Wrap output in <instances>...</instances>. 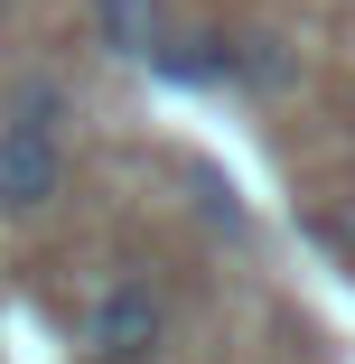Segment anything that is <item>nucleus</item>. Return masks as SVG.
Instances as JSON below:
<instances>
[{
    "mask_svg": "<svg viewBox=\"0 0 355 364\" xmlns=\"http://www.w3.org/2000/svg\"><path fill=\"white\" fill-rule=\"evenodd\" d=\"M0 122H10V131H56V140H65V122H75V85H65V75H19L10 94H0Z\"/></svg>",
    "mask_w": 355,
    "mask_h": 364,
    "instance_id": "obj_4",
    "label": "nucleus"
},
{
    "mask_svg": "<svg viewBox=\"0 0 355 364\" xmlns=\"http://www.w3.org/2000/svg\"><path fill=\"white\" fill-rule=\"evenodd\" d=\"M0 19H10V0H0Z\"/></svg>",
    "mask_w": 355,
    "mask_h": 364,
    "instance_id": "obj_5",
    "label": "nucleus"
},
{
    "mask_svg": "<svg viewBox=\"0 0 355 364\" xmlns=\"http://www.w3.org/2000/svg\"><path fill=\"white\" fill-rule=\"evenodd\" d=\"M169 38H178V10H169V0H94V47L103 56L150 65Z\"/></svg>",
    "mask_w": 355,
    "mask_h": 364,
    "instance_id": "obj_3",
    "label": "nucleus"
},
{
    "mask_svg": "<svg viewBox=\"0 0 355 364\" xmlns=\"http://www.w3.org/2000/svg\"><path fill=\"white\" fill-rule=\"evenodd\" d=\"M65 178H75V159H65L56 131H10V122H0V225H38V215H56Z\"/></svg>",
    "mask_w": 355,
    "mask_h": 364,
    "instance_id": "obj_2",
    "label": "nucleus"
},
{
    "mask_svg": "<svg viewBox=\"0 0 355 364\" xmlns=\"http://www.w3.org/2000/svg\"><path fill=\"white\" fill-rule=\"evenodd\" d=\"M169 327H178V299L150 271H103L75 318V346H85V364H159Z\"/></svg>",
    "mask_w": 355,
    "mask_h": 364,
    "instance_id": "obj_1",
    "label": "nucleus"
}]
</instances>
